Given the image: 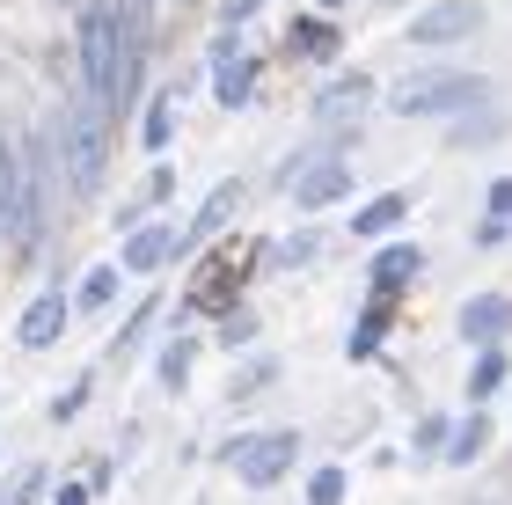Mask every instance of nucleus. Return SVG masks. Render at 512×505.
<instances>
[{"label": "nucleus", "instance_id": "nucleus-1", "mask_svg": "<svg viewBox=\"0 0 512 505\" xmlns=\"http://www.w3.org/2000/svg\"><path fill=\"white\" fill-rule=\"evenodd\" d=\"M59 154H66V183H74V191H96V183H103V162H110V110H103L96 96L66 110Z\"/></svg>", "mask_w": 512, "mask_h": 505}, {"label": "nucleus", "instance_id": "nucleus-2", "mask_svg": "<svg viewBox=\"0 0 512 505\" xmlns=\"http://www.w3.org/2000/svg\"><path fill=\"white\" fill-rule=\"evenodd\" d=\"M483 96H491L483 74H461V66H425V74L395 81V110L403 118H447V110H469Z\"/></svg>", "mask_w": 512, "mask_h": 505}, {"label": "nucleus", "instance_id": "nucleus-3", "mask_svg": "<svg viewBox=\"0 0 512 505\" xmlns=\"http://www.w3.org/2000/svg\"><path fill=\"white\" fill-rule=\"evenodd\" d=\"M118 66H125V30H118V8H88L81 15V74H88V96L110 110L118 96Z\"/></svg>", "mask_w": 512, "mask_h": 505}, {"label": "nucleus", "instance_id": "nucleus-4", "mask_svg": "<svg viewBox=\"0 0 512 505\" xmlns=\"http://www.w3.org/2000/svg\"><path fill=\"white\" fill-rule=\"evenodd\" d=\"M293 454H300L293 432H256V440H235V447H227V462L242 469V484H278V476L293 469Z\"/></svg>", "mask_w": 512, "mask_h": 505}, {"label": "nucleus", "instance_id": "nucleus-5", "mask_svg": "<svg viewBox=\"0 0 512 505\" xmlns=\"http://www.w3.org/2000/svg\"><path fill=\"white\" fill-rule=\"evenodd\" d=\"M30 162H22V147L15 140H0V235L8 242H22L30 235Z\"/></svg>", "mask_w": 512, "mask_h": 505}, {"label": "nucleus", "instance_id": "nucleus-6", "mask_svg": "<svg viewBox=\"0 0 512 505\" xmlns=\"http://www.w3.org/2000/svg\"><path fill=\"white\" fill-rule=\"evenodd\" d=\"M476 30H483V8H476V0H447V8L417 15L410 44H461V37H476Z\"/></svg>", "mask_w": 512, "mask_h": 505}, {"label": "nucleus", "instance_id": "nucleus-7", "mask_svg": "<svg viewBox=\"0 0 512 505\" xmlns=\"http://www.w3.org/2000/svg\"><path fill=\"white\" fill-rule=\"evenodd\" d=\"M344 191H352V169H344V162H315V169H300V176H293L300 213H315V205H337Z\"/></svg>", "mask_w": 512, "mask_h": 505}, {"label": "nucleus", "instance_id": "nucleus-8", "mask_svg": "<svg viewBox=\"0 0 512 505\" xmlns=\"http://www.w3.org/2000/svg\"><path fill=\"white\" fill-rule=\"evenodd\" d=\"M235 213H242V183H220V191H213V198H205V213H198L191 227H183V249H198L205 235H220V227H227V220H235Z\"/></svg>", "mask_w": 512, "mask_h": 505}, {"label": "nucleus", "instance_id": "nucleus-9", "mask_svg": "<svg viewBox=\"0 0 512 505\" xmlns=\"http://www.w3.org/2000/svg\"><path fill=\"white\" fill-rule=\"evenodd\" d=\"M176 249H183L176 227H139V235L125 242V271H154V264H169Z\"/></svg>", "mask_w": 512, "mask_h": 505}, {"label": "nucleus", "instance_id": "nucleus-10", "mask_svg": "<svg viewBox=\"0 0 512 505\" xmlns=\"http://www.w3.org/2000/svg\"><path fill=\"white\" fill-rule=\"evenodd\" d=\"M66 330V293H44V301H30V315H22V344L30 352H44V344H59Z\"/></svg>", "mask_w": 512, "mask_h": 505}, {"label": "nucleus", "instance_id": "nucleus-11", "mask_svg": "<svg viewBox=\"0 0 512 505\" xmlns=\"http://www.w3.org/2000/svg\"><path fill=\"white\" fill-rule=\"evenodd\" d=\"M410 271H425V249H417V242H395V249H381V257H374V271H366V279H374L381 293H395Z\"/></svg>", "mask_w": 512, "mask_h": 505}, {"label": "nucleus", "instance_id": "nucleus-12", "mask_svg": "<svg viewBox=\"0 0 512 505\" xmlns=\"http://www.w3.org/2000/svg\"><path fill=\"white\" fill-rule=\"evenodd\" d=\"M286 44H293V59H330V52H337V30H330L322 15H300Z\"/></svg>", "mask_w": 512, "mask_h": 505}, {"label": "nucleus", "instance_id": "nucleus-13", "mask_svg": "<svg viewBox=\"0 0 512 505\" xmlns=\"http://www.w3.org/2000/svg\"><path fill=\"white\" fill-rule=\"evenodd\" d=\"M403 213H410V198H403V191H388V198H374V205H359L352 235H366V242H374V235H388V227L403 220Z\"/></svg>", "mask_w": 512, "mask_h": 505}, {"label": "nucleus", "instance_id": "nucleus-14", "mask_svg": "<svg viewBox=\"0 0 512 505\" xmlns=\"http://www.w3.org/2000/svg\"><path fill=\"white\" fill-rule=\"evenodd\" d=\"M505 323H512V308L498 301V293H483V301H469V308H461V330H469V337H483V344H491Z\"/></svg>", "mask_w": 512, "mask_h": 505}, {"label": "nucleus", "instance_id": "nucleus-15", "mask_svg": "<svg viewBox=\"0 0 512 505\" xmlns=\"http://www.w3.org/2000/svg\"><path fill=\"white\" fill-rule=\"evenodd\" d=\"M249 81H256V74H249V59H220V66H213V88H220V103H227V110H242Z\"/></svg>", "mask_w": 512, "mask_h": 505}, {"label": "nucleus", "instance_id": "nucleus-16", "mask_svg": "<svg viewBox=\"0 0 512 505\" xmlns=\"http://www.w3.org/2000/svg\"><path fill=\"white\" fill-rule=\"evenodd\" d=\"M483 447H491V418H483V410H476V418H469V425L454 432V454H447V462H476Z\"/></svg>", "mask_w": 512, "mask_h": 505}, {"label": "nucleus", "instance_id": "nucleus-17", "mask_svg": "<svg viewBox=\"0 0 512 505\" xmlns=\"http://www.w3.org/2000/svg\"><path fill=\"white\" fill-rule=\"evenodd\" d=\"M366 96H374V81H366V74H337L330 96H322V110H352V103H366Z\"/></svg>", "mask_w": 512, "mask_h": 505}, {"label": "nucleus", "instance_id": "nucleus-18", "mask_svg": "<svg viewBox=\"0 0 512 505\" xmlns=\"http://www.w3.org/2000/svg\"><path fill=\"white\" fill-rule=\"evenodd\" d=\"M110 301H118V271L96 264V271L81 279V308H110Z\"/></svg>", "mask_w": 512, "mask_h": 505}, {"label": "nucleus", "instance_id": "nucleus-19", "mask_svg": "<svg viewBox=\"0 0 512 505\" xmlns=\"http://www.w3.org/2000/svg\"><path fill=\"white\" fill-rule=\"evenodd\" d=\"M37 491H44V469H15L8 484H0V505H30Z\"/></svg>", "mask_w": 512, "mask_h": 505}, {"label": "nucleus", "instance_id": "nucleus-20", "mask_svg": "<svg viewBox=\"0 0 512 505\" xmlns=\"http://www.w3.org/2000/svg\"><path fill=\"white\" fill-rule=\"evenodd\" d=\"M308 505H344V469H315V484H308Z\"/></svg>", "mask_w": 512, "mask_h": 505}, {"label": "nucleus", "instance_id": "nucleus-21", "mask_svg": "<svg viewBox=\"0 0 512 505\" xmlns=\"http://www.w3.org/2000/svg\"><path fill=\"white\" fill-rule=\"evenodd\" d=\"M498 381H505V352H483V359H476V381H469V396H491Z\"/></svg>", "mask_w": 512, "mask_h": 505}, {"label": "nucleus", "instance_id": "nucleus-22", "mask_svg": "<svg viewBox=\"0 0 512 505\" xmlns=\"http://www.w3.org/2000/svg\"><path fill=\"white\" fill-rule=\"evenodd\" d=\"M169 103H183V96H161V103L147 110V147H169V125H176V118H169Z\"/></svg>", "mask_w": 512, "mask_h": 505}, {"label": "nucleus", "instance_id": "nucleus-23", "mask_svg": "<svg viewBox=\"0 0 512 505\" xmlns=\"http://www.w3.org/2000/svg\"><path fill=\"white\" fill-rule=\"evenodd\" d=\"M183 374H191V344H176V352L161 359V381H169V388H183Z\"/></svg>", "mask_w": 512, "mask_h": 505}, {"label": "nucleus", "instance_id": "nucleus-24", "mask_svg": "<svg viewBox=\"0 0 512 505\" xmlns=\"http://www.w3.org/2000/svg\"><path fill=\"white\" fill-rule=\"evenodd\" d=\"M81 403H88V381H74V388H66V396H59V403H52V418H59V425H66V418H74V410H81Z\"/></svg>", "mask_w": 512, "mask_h": 505}, {"label": "nucleus", "instance_id": "nucleus-25", "mask_svg": "<svg viewBox=\"0 0 512 505\" xmlns=\"http://www.w3.org/2000/svg\"><path fill=\"white\" fill-rule=\"evenodd\" d=\"M491 213H498V220H512V176H498V183H491Z\"/></svg>", "mask_w": 512, "mask_h": 505}, {"label": "nucleus", "instance_id": "nucleus-26", "mask_svg": "<svg viewBox=\"0 0 512 505\" xmlns=\"http://www.w3.org/2000/svg\"><path fill=\"white\" fill-rule=\"evenodd\" d=\"M256 8H264V0H227V8H220V15H227V22H249Z\"/></svg>", "mask_w": 512, "mask_h": 505}, {"label": "nucleus", "instance_id": "nucleus-27", "mask_svg": "<svg viewBox=\"0 0 512 505\" xmlns=\"http://www.w3.org/2000/svg\"><path fill=\"white\" fill-rule=\"evenodd\" d=\"M59 505H88V484H66V491H59Z\"/></svg>", "mask_w": 512, "mask_h": 505}, {"label": "nucleus", "instance_id": "nucleus-28", "mask_svg": "<svg viewBox=\"0 0 512 505\" xmlns=\"http://www.w3.org/2000/svg\"><path fill=\"white\" fill-rule=\"evenodd\" d=\"M322 8H344V0H322Z\"/></svg>", "mask_w": 512, "mask_h": 505}]
</instances>
